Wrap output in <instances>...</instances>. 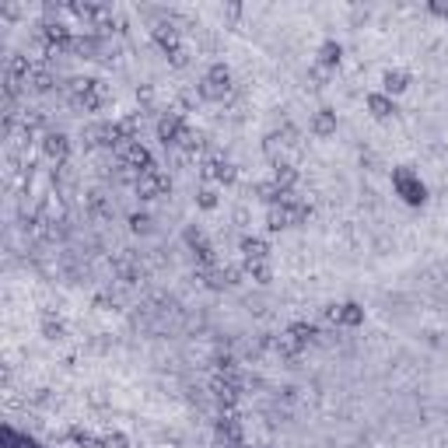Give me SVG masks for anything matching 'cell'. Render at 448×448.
<instances>
[{"mask_svg":"<svg viewBox=\"0 0 448 448\" xmlns=\"http://www.w3.org/2000/svg\"><path fill=\"white\" fill-rule=\"evenodd\" d=\"M365 109H368L375 119H389V116L400 112V109H396V98L386 95V91H368V95H365Z\"/></svg>","mask_w":448,"mask_h":448,"instance_id":"8","label":"cell"},{"mask_svg":"<svg viewBox=\"0 0 448 448\" xmlns=\"http://www.w3.org/2000/svg\"><path fill=\"white\" fill-rule=\"evenodd\" d=\"M410 70H403V67H389L386 74H382V91L386 95H403L407 88H410Z\"/></svg>","mask_w":448,"mask_h":448,"instance_id":"11","label":"cell"},{"mask_svg":"<svg viewBox=\"0 0 448 448\" xmlns=\"http://www.w3.org/2000/svg\"><path fill=\"white\" fill-rule=\"evenodd\" d=\"M270 179H273L284 193H294V186H298V168H294V165H287V161H277Z\"/></svg>","mask_w":448,"mask_h":448,"instance_id":"15","label":"cell"},{"mask_svg":"<svg viewBox=\"0 0 448 448\" xmlns=\"http://www.w3.org/2000/svg\"><path fill=\"white\" fill-rule=\"evenodd\" d=\"M63 333H67L63 319L53 315V312H42V337H46V340H63Z\"/></svg>","mask_w":448,"mask_h":448,"instance_id":"18","label":"cell"},{"mask_svg":"<svg viewBox=\"0 0 448 448\" xmlns=\"http://www.w3.org/2000/svg\"><path fill=\"white\" fill-rule=\"evenodd\" d=\"M330 74H333V70H326V67H319V63L308 67V77L315 81V88H326V84H330Z\"/></svg>","mask_w":448,"mask_h":448,"instance_id":"23","label":"cell"},{"mask_svg":"<svg viewBox=\"0 0 448 448\" xmlns=\"http://www.w3.org/2000/svg\"><path fill=\"white\" fill-rule=\"evenodd\" d=\"M186 119L179 116V112H161V119H158V140L165 144V147H175V144H182V137H186Z\"/></svg>","mask_w":448,"mask_h":448,"instance_id":"4","label":"cell"},{"mask_svg":"<svg viewBox=\"0 0 448 448\" xmlns=\"http://www.w3.org/2000/svg\"><path fill=\"white\" fill-rule=\"evenodd\" d=\"M203 175H207V179H214V182L231 186V182L238 179V168H235V161H228V158H210V161L203 165Z\"/></svg>","mask_w":448,"mask_h":448,"instance_id":"10","label":"cell"},{"mask_svg":"<svg viewBox=\"0 0 448 448\" xmlns=\"http://www.w3.org/2000/svg\"><path fill=\"white\" fill-rule=\"evenodd\" d=\"M151 39H154V42L165 49V56H168L172 49H179V46H182V28H179L175 21H168V18H165V21H154V25H151Z\"/></svg>","mask_w":448,"mask_h":448,"instance_id":"6","label":"cell"},{"mask_svg":"<svg viewBox=\"0 0 448 448\" xmlns=\"http://www.w3.org/2000/svg\"><path fill=\"white\" fill-rule=\"evenodd\" d=\"M119 165L140 175V172L154 168V158H151V151H147V147H144L140 140H133V144H126V147L119 151Z\"/></svg>","mask_w":448,"mask_h":448,"instance_id":"5","label":"cell"},{"mask_svg":"<svg viewBox=\"0 0 448 448\" xmlns=\"http://www.w3.org/2000/svg\"><path fill=\"white\" fill-rule=\"evenodd\" d=\"M70 137L67 133H60V130H49L46 137H42V154L49 158V161H67L70 158Z\"/></svg>","mask_w":448,"mask_h":448,"instance_id":"7","label":"cell"},{"mask_svg":"<svg viewBox=\"0 0 448 448\" xmlns=\"http://www.w3.org/2000/svg\"><path fill=\"white\" fill-rule=\"evenodd\" d=\"M340 56H344V46H340L337 39H326V42L319 46V67L333 70V67H340Z\"/></svg>","mask_w":448,"mask_h":448,"instance_id":"17","label":"cell"},{"mask_svg":"<svg viewBox=\"0 0 448 448\" xmlns=\"http://www.w3.org/2000/svg\"><path fill=\"white\" fill-rule=\"evenodd\" d=\"M393 189H396V196H400L407 207H424V203H428V186H424V179H421L414 168H407V165L393 168Z\"/></svg>","mask_w":448,"mask_h":448,"instance_id":"1","label":"cell"},{"mask_svg":"<svg viewBox=\"0 0 448 448\" xmlns=\"http://www.w3.org/2000/svg\"><path fill=\"white\" fill-rule=\"evenodd\" d=\"M168 175L154 165V168H147V172H140L137 175V182H133V193L140 196V200H158V196H165L168 193Z\"/></svg>","mask_w":448,"mask_h":448,"instance_id":"2","label":"cell"},{"mask_svg":"<svg viewBox=\"0 0 448 448\" xmlns=\"http://www.w3.org/2000/svg\"><path fill=\"white\" fill-rule=\"evenodd\" d=\"M242 270H245L256 284H270V280H273V259H245Z\"/></svg>","mask_w":448,"mask_h":448,"instance_id":"16","label":"cell"},{"mask_svg":"<svg viewBox=\"0 0 448 448\" xmlns=\"http://www.w3.org/2000/svg\"><path fill=\"white\" fill-rule=\"evenodd\" d=\"M308 133L319 137V140L333 137V133H337V112H333V109H315L312 119H308Z\"/></svg>","mask_w":448,"mask_h":448,"instance_id":"9","label":"cell"},{"mask_svg":"<svg viewBox=\"0 0 448 448\" xmlns=\"http://www.w3.org/2000/svg\"><path fill=\"white\" fill-rule=\"evenodd\" d=\"M203 81L207 84H214V88H221V91H231V67L224 63V60H214L210 67H207V74H203Z\"/></svg>","mask_w":448,"mask_h":448,"instance_id":"13","label":"cell"},{"mask_svg":"<svg viewBox=\"0 0 448 448\" xmlns=\"http://www.w3.org/2000/svg\"><path fill=\"white\" fill-rule=\"evenodd\" d=\"M238 249H242L245 259H270V242H266L263 235H245V238L238 242Z\"/></svg>","mask_w":448,"mask_h":448,"instance_id":"14","label":"cell"},{"mask_svg":"<svg viewBox=\"0 0 448 448\" xmlns=\"http://www.w3.org/2000/svg\"><path fill=\"white\" fill-rule=\"evenodd\" d=\"M130 231H133V235H154V217L144 214V210L130 214Z\"/></svg>","mask_w":448,"mask_h":448,"instance_id":"21","label":"cell"},{"mask_svg":"<svg viewBox=\"0 0 448 448\" xmlns=\"http://www.w3.org/2000/svg\"><path fill=\"white\" fill-rule=\"evenodd\" d=\"M196 91H200V98H203V102H224V98H228V91H221V88L207 84V81H200V84H196Z\"/></svg>","mask_w":448,"mask_h":448,"instance_id":"22","label":"cell"},{"mask_svg":"<svg viewBox=\"0 0 448 448\" xmlns=\"http://www.w3.org/2000/svg\"><path fill=\"white\" fill-rule=\"evenodd\" d=\"M231 217H235V224H249V210H245V207H235Z\"/></svg>","mask_w":448,"mask_h":448,"instance_id":"25","label":"cell"},{"mask_svg":"<svg viewBox=\"0 0 448 448\" xmlns=\"http://www.w3.org/2000/svg\"><path fill=\"white\" fill-rule=\"evenodd\" d=\"M428 11H431V14H442V18H448V4H428Z\"/></svg>","mask_w":448,"mask_h":448,"instance_id":"26","label":"cell"},{"mask_svg":"<svg viewBox=\"0 0 448 448\" xmlns=\"http://www.w3.org/2000/svg\"><path fill=\"white\" fill-rule=\"evenodd\" d=\"M193 200H196L200 210H217V207H221V193H217L214 186H200Z\"/></svg>","mask_w":448,"mask_h":448,"instance_id":"19","label":"cell"},{"mask_svg":"<svg viewBox=\"0 0 448 448\" xmlns=\"http://www.w3.org/2000/svg\"><path fill=\"white\" fill-rule=\"evenodd\" d=\"M326 319L340 330H358V326H365V305H358V301L333 305V308H326Z\"/></svg>","mask_w":448,"mask_h":448,"instance_id":"3","label":"cell"},{"mask_svg":"<svg viewBox=\"0 0 448 448\" xmlns=\"http://www.w3.org/2000/svg\"><path fill=\"white\" fill-rule=\"evenodd\" d=\"M88 214L91 217H112V203L105 193H88Z\"/></svg>","mask_w":448,"mask_h":448,"instance_id":"20","label":"cell"},{"mask_svg":"<svg viewBox=\"0 0 448 448\" xmlns=\"http://www.w3.org/2000/svg\"><path fill=\"white\" fill-rule=\"evenodd\" d=\"M168 60H172V67H186V63H189V49H186V46H179V49H172V53H168Z\"/></svg>","mask_w":448,"mask_h":448,"instance_id":"24","label":"cell"},{"mask_svg":"<svg viewBox=\"0 0 448 448\" xmlns=\"http://www.w3.org/2000/svg\"><path fill=\"white\" fill-rule=\"evenodd\" d=\"M252 196H256L259 203H266V207H277L287 193H284L273 179H259V182H252Z\"/></svg>","mask_w":448,"mask_h":448,"instance_id":"12","label":"cell"}]
</instances>
